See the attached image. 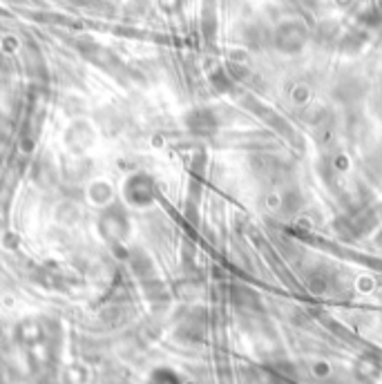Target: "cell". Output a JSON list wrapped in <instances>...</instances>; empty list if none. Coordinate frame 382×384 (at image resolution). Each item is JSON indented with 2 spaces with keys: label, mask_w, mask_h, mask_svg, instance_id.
I'll return each instance as SVG.
<instances>
[{
  "label": "cell",
  "mask_w": 382,
  "mask_h": 384,
  "mask_svg": "<svg viewBox=\"0 0 382 384\" xmlns=\"http://www.w3.org/2000/svg\"><path fill=\"white\" fill-rule=\"evenodd\" d=\"M125 197L134 206H148L154 197V184L150 177L145 175H134L127 179L125 184Z\"/></svg>",
  "instance_id": "1"
},
{
  "label": "cell",
  "mask_w": 382,
  "mask_h": 384,
  "mask_svg": "<svg viewBox=\"0 0 382 384\" xmlns=\"http://www.w3.org/2000/svg\"><path fill=\"white\" fill-rule=\"evenodd\" d=\"M101 226H103V234H105V237L112 239V241H119L123 234H125L127 221H125V215H123L119 208H110V210H105Z\"/></svg>",
  "instance_id": "2"
},
{
  "label": "cell",
  "mask_w": 382,
  "mask_h": 384,
  "mask_svg": "<svg viewBox=\"0 0 382 384\" xmlns=\"http://www.w3.org/2000/svg\"><path fill=\"white\" fill-rule=\"evenodd\" d=\"M152 384H179V378L175 376L173 371L159 369V371H154V376H152Z\"/></svg>",
  "instance_id": "3"
}]
</instances>
